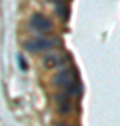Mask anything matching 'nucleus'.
I'll list each match as a JSON object with an SVG mask.
<instances>
[{"label":"nucleus","instance_id":"7","mask_svg":"<svg viewBox=\"0 0 120 126\" xmlns=\"http://www.w3.org/2000/svg\"><path fill=\"white\" fill-rule=\"evenodd\" d=\"M56 13H57V16L62 18L63 21H66L67 18H68V7L66 4H57Z\"/></svg>","mask_w":120,"mask_h":126},{"label":"nucleus","instance_id":"2","mask_svg":"<svg viewBox=\"0 0 120 126\" xmlns=\"http://www.w3.org/2000/svg\"><path fill=\"white\" fill-rule=\"evenodd\" d=\"M74 81H77V73L74 69H63L53 79L54 84L59 87H63V88H66L67 86H70Z\"/></svg>","mask_w":120,"mask_h":126},{"label":"nucleus","instance_id":"8","mask_svg":"<svg viewBox=\"0 0 120 126\" xmlns=\"http://www.w3.org/2000/svg\"><path fill=\"white\" fill-rule=\"evenodd\" d=\"M18 63H20V67H21V70H27V69H28L27 62H25V59L22 58L21 55H18Z\"/></svg>","mask_w":120,"mask_h":126},{"label":"nucleus","instance_id":"1","mask_svg":"<svg viewBox=\"0 0 120 126\" xmlns=\"http://www.w3.org/2000/svg\"><path fill=\"white\" fill-rule=\"evenodd\" d=\"M59 44V39L56 38H35V39H28L24 42V48L31 52V53H36V52H42V50L52 49Z\"/></svg>","mask_w":120,"mask_h":126},{"label":"nucleus","instance_id":"9","mask_svg":"<svg viewBox=\"0 0 120 126\" xmlns=\"http://www.w3.org/2000/svg\"><path fill=\"white\" fill-rule=\"evenodd\" d=\"M50 1H54V3H57L59 1V3H60V1H63V0H50Z\"/></svg>","mask_w":120,"mask_h":126},{"label":"nucleus","instance_id":"6","mask_svg":"<svg viewBox=\"0 0 120 126\" xmlns=\"http://www.w3.org/2000/svg\"><path fill=\"white\" fill-rule=\"evenodd\" d=\"M66 94L70 97V95H80L81 94V86L78 81H74V83H71L70 86H67L66 88Z\"/></svg>","mask_w":120,"mask_h":126},{"label":"nucleus","instance_id":"4","mask_svg":"<svg viewBox=\"0 0 120 126\" xmlns=\"http://www.w3.org/2000/svg\"><path fill=\"white\" fill-rule=\"evenodd\" d=\"M56 101H57V111L62 115H68L71 112V102H70V98H68V95L64 93V94H59L56 97Z\"/></svg>","mask_w":120,"mask_h":126},{"label":"nucleus","instance_id":"5","mask_svg":"<svg viewBox=\"0 0 120 126\" xmlns=\"http://www.w3.org/2000/svg\"><path fill=\"white\" fill-rule=\"evenodd\" d=\"M64 62H66V59L59 56V55H48V56L43 58V62L42 63H43V66L46 69H54V67H57V66H62Z\"/></svg>","mask_w":120,"mask_h":126},{"label":"nucleus","instance_id":"3","mask_svg":"<svg viewBox=\"0 0 120 126\" xmlns=\"http://www.w3.org/2000/svg\"><path fill=\"white\" fill-rule=\"evenodd\" d=\"M31 27L38 32H49L52 30V21L43 14L35 13L31 17Z\"/></svg>","mask_w":120,"mask_h":126}]
</instances>
